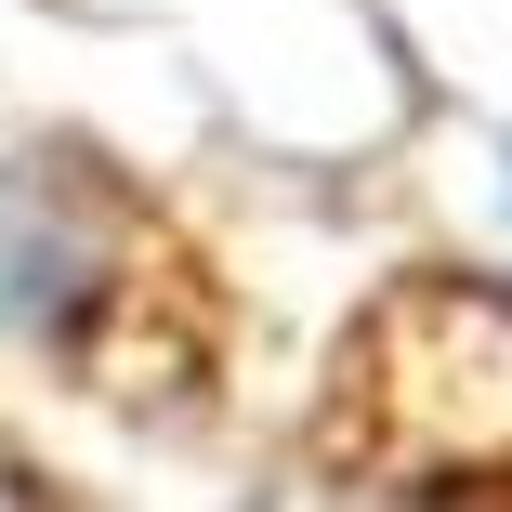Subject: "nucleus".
Instances as JSON below:
<instances>
[{"label": "nucleus", "instance_id": "obj_1", "mask_svg": "<svg viewBox=\"0 0 512 512\" xmlns=\"http://www.w3.org/2000/svg\"><path fill=\"white\" fill-rule=\"evenodd\" d=\"M316 473L394 512H512V289L394 276L329 355Z\"/></svg>", "mask_w": 512, "mask_h": 512}, {"label": "nucleus", "instance_id": "obj_2", "mask_svg": "<svg viewBox=\"0 0 512 512\" xmlns=\"http://www.w3.org/2000/svg\"><path fill=\"white\" fill-rule=\"evenodd\" d=\"M14 302H27V329L92 381V394H119V407H171L211 381V276H197V250L145 211L132 184H106L79 145H53L27 171V224H14Z\"/></svg>", "mask_w": 512, "mask_h": 512}]
</instances>
